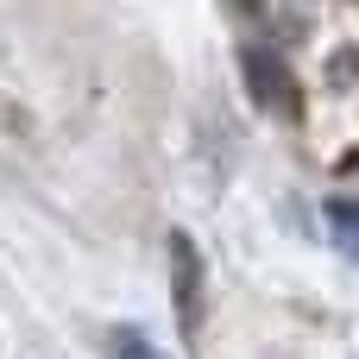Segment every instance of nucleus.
Masks as SVG:
<instances>
[{
	"mask_svg": "<svg viewBox=\"0 0 359 359\" xmlns=\"http://www.w3.org/2000/svg\"><path fill=\"white\" fill-rule=\"evenodd\" d=\"M170 303H177L183 341H196L202 322H208V290H202V252H196L189 233H170Z\"/></svg>",
	"mask_w": 359,
	"mask_h": 359,
	"instance_id": "1",
	"label": "nucleus"
},
{
	"mask_svg": "<svg viewBox=\"0 0 359 359\" xmlns=\"http://www.w3.org/2000/svg\"><path fill=\"white\" fill-rule=\"evenodd\" d=\"M240 69H246V88H252V101H259L265 114L297 107V95H290V69H284V50H278V44H265V38L240 44Z\"/></svg>",
	"mask_w": 359,
	"mask_h": 359,
	"instance_id": "2",
	"label": "nucleus"
},
{
	"mask_svg": "<svg viewBox=\"0 0 359 359\" xmlns=\"http://www.w3.org/2000/svg\"><path fill=\"white\" fill-rule=\"evenodd\" d=\"M328 227H334V240L359 259V202L353 196H328Z\"/></svg>",
	"mask_w": 359,
	"mask_h": 359,
	"instance_id": "3",
	"label": "nucleus"
},
{
	"mask_svg": "<svg viewBox=\"0 0 359 359\" xmlns=\"http://www.w3.org/2000/svg\"><path fill=\"white\" fill-rule=\"evenodd\" d=\"M114 359H164V353H158L139 328H120V334H114Z\"/></svg>",
	"mask_w": 359,
	"mask_h": 359,
	"instance_id": "4",
	"label": "nucleus"
}]
</instances>
